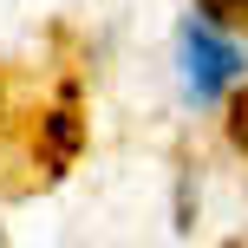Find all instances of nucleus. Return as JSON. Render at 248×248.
I'll return each mask as SVG.
<instances>
[{
	"mask_svg": "<svg viewBox=\"0 0 248 248\" xmlns=\"http://www.w3.org/2000/svg\"><path fill=\"white\" fill-rule=\"evenodd\" d=\"M176 65H183V98L189 105H216V98H229V85L248 78V52L222 33V20H209V13L183 20V33H176Z\"/></svg>",
	"mask_w": 248,
	"mask_h": 248,
	"instance_id": "nucleus-1",
	"label": "nucleus"
},
{
	"mask_svg": "<svg viewBox=\"0 0 248 248\" xmlns=\"http://www.w3.org/2000/svg\"><path fill=\"white\" fill-rule=\"evenodd\" d=\"M229 137L248 150V92H235V105H229Z\"/></svg>",
	"mask_w": 248,
	"mask_h": 248,
	"instance_id": "nucleus-3",
	"label": "nucleus"
},
{
	"mask_svg": "<svg viewBox=\"0 0 248 248\" xmlns=\"http://www.w3.org/2000/svg\"><path fill=\"white\" fill-rule=\"evenodd\" d=\"M46 131H52V163H72V150H78V111H72V98L46 118Z\"/></svg>",
	"mask_w": 248,
	"mask_h": 248,
	"instance_id": "nucleus-2",
	"label": "nucleus"
},
{
	"mask_svg": "<svg viewBox=\"0 0 248 248\" xmlns=\"http://www.w3.org/2000/svg\"><path fill=\"white\" fill-rule=\"evenodd\" d=\"M202 13H209V20H248V0H202Z\"/></svg>",
	"mask_w": 248,
	"mask_h": 248,
	"instance_id": "nucleus-4",
	"label": "nucleus"
}]
</instances>
